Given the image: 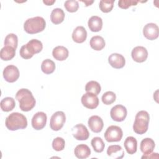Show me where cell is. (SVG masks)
<instances>
[{"instance_id": "1", "label": "cell", "mask_w": 159, "mask_h": 159, "mask_svg": "<svg viewBox=\"0 0 159 159\" xmlns=\"http://www.w3.org/2000/svg\"><path fill=\"white\" fill-rule=\"evenodd\" d=\"M16 99L19 101L21 111L28 112L35 106V99L32 92L25 88L19 89L16 94Z\"/></svg>"}, {"instance_id": "2", "label": "cell", "mask_w": 159, "mask_h": 159, "mask_svg": "<svg viewBox=\"0 0 159 159\" xmlns=\"http://www.w3.org/2000/svg\"><path fill=\"white\" fill-rule=\"evenodd\" d=\"M5 125L9 130L24 129L27 126V118L19 112H12L6 119Z\"/></svg>"}, {"instance_id": "3", "label": "cell", "mask_w": 159, "mask_h": 159, "mask_svg": "<svg viewBox=\"0 0 159 159\" xmlns=\"http://www.w3.org/2000/svg\"><path fill=\"white\" fill-rule=\"evenodd\" d=\"M46 26L44 19L37 16L27 19L24 24V30L29 34H34L43 31Z\"/></svg>"}, {"instance_id": "4", "label": "cell", "mask_w": 159, "mask_h": 159, "mask_svg": "<svg viewBox=\"0 0 159 159\" xmlns=\"http://www.w3.org/2000/svg\"><path fill=\"white\" fill-rule=\"evenodd\" d=\"M150 116L145 111L138 112L135 117V121L133 125V130L137 134H145L148 127Z\"/></svg>"}, {"instance_id": "5", "label": "cell", "mask_w": 159, "mask_h": 159, "mask_svg": "<svg viewBox=\"0 0 159 159\" xmlns=\"http://www.w3.org/2000/svg\"><path fill=\"white\" fill-rule=\"evenodd\" d=\"M104 136L106 140L108 142H119L122 138L123 132L120 127L111 125L106 129Z\"/></svg>"}, {"instance_id": "6", "label": "cell", "mask_w": 159, "mask_h": 159, "mask_svg": "<svg viewBox=\"0 0 159 159\" xmlns=\"http://www.w3.org/2000/svg\"><path fill=\"white\" fill-rule=\"evenodd\" d=\"M66 121V116L63 111L55 112L50 118V127L54 131L60 130Z\"/></svg>"}, {"instance_id": "7", "label": "cell", "mask_w": 159, "mask_h": 159, "mask_svg": "<svg viewBox=\"0 0 159 159\" xmlns=\"http://www.w3.org/2000/svg\"><path fill=\"white\" fill-rule=\"evenodd\" d=\"M81 101L83 106L89 109H95L99 105V98L96 95L91 93L84 94L81 97Z\"/></svg>"}, {"instance_id": "8", "label": "cell", "mask_w": 159, "mask_h": 159, "mask_svg": "<svg viewBox=\"0 0 159 159\" xmlns=\"http://www.w3.org/2000/svg\"><path fill=\"white\" fill-rule=\"evenodd\" d=\"M127 114V109L122 105L117 104L112 107L110 115L112 119L116 122H122L126 118Z\"/></svg>"}, {"instance_id": "9", "label": "cell", "mask_w": 159, "mask_h": 159, "mask_svg": "<svg viewBox=\"0 0 159 159\" xmlns=\"http://www.w3.org/2000/svg\"><path fill=\"white\" fill-rule=\"evenodd\" d=\"M3 77L9 83L16 81L19 77V69L14 65H10L7 66L3 70Z\"/></svg>"}, {"instance_id": "10", "label": "cell", "mask_w": 159, "mask_h": 159, "mask_svg": "<svg viewBox=\"0 0 159 159\" xmlns=\"http://www.w3.org/2000/svg\"><path fill=\"white\" fill-rule=\"evenodd\" d=\"M71 133L75 139L78 140H86L89 138V133L88 129L82 124H79L75 125L71 129Z\"/></svg>"}, {"instance_id": "11", "label": "cell", "mask_w": 159, "mask_h": 159, "mask_svg": "<svg viewBox=\"0 0 159 159\" xmlns=\"http://www.w3.org/2000/svg\"><path fill=\"white\" fill-rule=\"evenodd\" d=\"M47 117L45 112H38L35 113L31 121L32 127L35 130H41L43 129L47 123Z\"/></svg>"}, {"instance_id": "12", "label": "cell", "mask_w": 159, "mask_h": 159, "mask_svg": "<svg viewBox=\"0 0 159 159\" xmlns=\"http://www.w3.org/2000/svg\"><path fill=\"white\" fill-rule=\"evenodd\" d=\"M143 34L146 39L150 40L157 39L159 35L158 25L154 23L147 24L143 29Z\"/></svg>"}, {"instance_id": "13", "label": "cell", "mask_w": 159, "mask_h": 159, "mask_svg": "<svg viewBox=\"0 0 159 159\" xmlns=\"http://www.w3.org/2000/svg\"><path fill=\"white\" fill-rule=\"evenodd\" d=\"M131 56L135 61L142 63L147 60L148 57V51L144 47L137 46L132 49Z\"/></svg>"}, {"instance_id": "14", "label": "cell", "mask_w": 159, "mask_h": 159, "mask_svg": "<svg viewBox=\"0 0 159 159\" xmlns=\"http://www.w3.org/2000/svg\"><path fill=\"white\" fill-rule=\"evenodd\" d=\"M108 62L112 67L116 69H120L124 66L125 64V60L122 55L114 53L109 55L108 58Z\"/></svg>"}, {"instance_id": "15", "label": "cell", "mask_w": 159, "mask_h": 159, "mask_svg": "<svg viewBox=\"0 0 159 159\" xmlns=\"http://www.w3.org/2000/svg\"><path fill=\"white\" fill-rule=\"evenodd\" d=\"M88 124L91 130L94 133L100 132L104 126L102 119L98 116H91L88 119Z\"/></svg>"}, {"instance_id": "16", "label": "cell", "mask_w": 159, "mask_h": 159, "mask_svg": "<svg viewBox=\"0 0 159 159\" xmlns=\"http://www.w3.org/2000/svg\"><path fill=\"white\" fill-rule=\"evenodd\" d=\"M108 157L114 159H120L124 156V152L122 147L119 145H112L108 147L107 150Z\"/></svg>"}, {"instance_id": "17", "label": "cell", "mask_w": 159, "mask_h": 159, "mask_svg": "<svg viewBox=\"0 0 159 159\" xmlns=\"http://www.w3.org/2000/svg\"><path fill=\"white\" fill-rule=\"evenodd\" d=\"M87 37V32L83 26L76 27L73 32L72 39L74 42L81 43L84 42Z\"/></svg>"}, {"instance_id": "18", "label": "cell", "mask_w": 159, "mask_h": 159, "mask_svg": "<svg viewBox=\"0 0 159 159\" xmlns=\"http://www.w3.org/2000/svg\"><path fill=\"white\" fill-rule=\"evenodd\" d=\"M74 153L78 158L85 159L91 155V150L87 145L80 144L75 147Z\"/></svg>"}, {"instance_id": "19", "label": "cell", "mask_w": 159, "mask_h": 159, "mask_svg": "<svg viewBox=\"0 0 159 159\" xmlns=\"http://www.w3.org/2000/svg\"><path fill=\"white\" fill-rule=\"evenodd\" d=\"M88 25L91 31L97 32L102 29V20L99 16H93L91 17L88 20Z\"/></svg>"}, {"instance_id": "20", "label": "cell", "mask_w": 159, "mask_h": 159, "mask_svg": "<svg viewBox=\"0 0 159 159\" xmlns=\"http://www.w3.org/2000/svg\"><path fill=\"white\" fill-rule=\"evenodd\" d=\"M25 45L30 53L33 56L34 54L40 52L43 48L42 42L37 39H32Z\"/></svg>"}, {"instance_id": "21", "label": "cell", "mask_w": 159, "mask_h": 159, "mask_svg": "<svg viewBox=\"0 0 159 159\" xmlns=\"http://www.w3.org/2000/svg\"><path fill=\"white\" fill-rule=\"evenodd\" d=\"M68 50L63 46H57L53 49L52 55L55 59L58 61H63L68 57Z\"/></svg>"}, {"instance_id": "22", "label": "cell", "mask_w": 159, "mask_h": 159, "mask_svg": "<svg viewBox=\"0 0 159 159\" xmlns=\"http://www.w3.org/2000/svg\"><path fill=\"white\" fill-rule=\"evenodd\" d=\"M155 146V142L153 139L145 138L140 142V150L143 155H147L153 152Z\"/></svg>"}, {"instance_id": "23", "label": "cell", "mask_w": 159, "mask_h": 159, "mask_svg": "<svg viewBox=\"0 0 159 159\" xmlns=\"http://www.w3.org/2000/svg\"><path fill=\"white\" fill-rule=\"evenodd\" d=\"M124 145L126 152L130 155L134 154L137 152V141L134 137H127L124 141Z\"/></svg>"}, {"instance_id": "24", "label": "cell", "mask_w": 159, "mask_h": 159, "mask_svg": "<svg viewBox=\"0 0 159 159\" xmlns=\"http://www.w3.org/2000/svg\"><path fill=\"white\" fill-rule=\"evenodd\" d=\"M65 19V12L60 8H55L52 10L50 14V20L54 24L61 23Z\"/></svg>"}, {"instance_id": "25", "label": "cell", "mask_w": 159, "mask_h": 159, "mask_svg": "<svg viewBox=\"0 0 159 159\" xmlns=\"http://www.w3.org/2000/svg\"><path fill=\"white\" fill-rule=\"evenodd\" d=\"M89 44L91 47L94 50L100 51L104 48L106 43L104 39L101 36L96 35L90 39Z\"/></svg>"}, {"instance_id": "26", "label": "cell", "mask_w": 159, "mask_h": 159, "mask_svg": "<svg viewBox=\"0 0 159 159\" xmlns=\"http://www.w3.org/2000/svg\"><path fill=\"white\" fill-rule=\"evenodd\" d=\"M16 55V49L11 46H4L0 52V57L2 60L8 61L12 59Z\"/></svg>"}, {"instance_id": "27", "label": "cell", "mask_w": 159, "mask_h": 159, "mask_svg": "<svg viewBox=\"0 0 159 159\" xmlns=\"http://www.w3.org/2000/svg\"><path fill=\"white\" fill-rule=\"evenodd\" d=\"M1 109L4 112H9L16 106L15 100L11 97H6L2 99L0 102Z\"/></svg>"}, {"instance_id": "28", "label": "cell", "mask_w": 159, "mask_h": 159, "mask_svg": "<svg viewBox=\"0 0 159 159\" xmlns=\"http://www.w3.org/2000/svg\"><path fill=\"white\" fill-rule=\"evenodd\" d=\"M101 90V85L96 81H90L88 82L85 86V91L87 93H91L96 96L99 94Z\"/></svg>"}, {"instance_id": "29", "label": "cell", "mask_w": 159, "mask_h": 159, "mask_svg": "<svg viewBox=\"0 0 159 159\" xmlns=\"http://www.w3.org/2000/svg\"><path fill=\"white\" fill-rule=\"evenodd\" d=\"M41 70L45 74H51L55 70V64L52 60L45 59L42 63Z\"/></svg>"}, {"instance_id": "30", "label": "cell", "mask_w": 159, "mask_h": 159, "mask_svg": "<svg viewBox=\"0 0 159 159\" xmlns=\"http://www.w3.org/2000/svg\"><path fill=\"white\" fill-rule=\"evenodd\" d=\"M91 143L94 150L97 153H101L104 149L105 145L101 137H95L93 138Z\"/></svg>"}, {"instance_id": "31", "label": "cell", "mask_w": 159, "mask_h": 159, "mask_svg": "<svg viewBox=\"0 0 159 159\" xmlns=\"http://www.w3.org/2000/svg\"><path fill=\"white\" fill-rule=\"evenodd\" d=\"M18 38L17 35L14 34H9L5 37L4 39V46H11L15 49L17 47Z\"/></svg>"}, {"instance_id": "32", "label": "cell", "mask_w": 159, "mask_h": 159, "mask_svg": "<svg viewBox=\"0 0 159 159\" xmlns=\"http://www.w3.org/2000/svg\"><path fill=\"white\" fill-rule=\"evenodd\" d=\"M114 3V0H101L99 2V9L102 12H109L113 8Z\"/></svg>"}, {"instance_id": "33", "label": "cell", "mask_w": 159, "mask_h": 159, "mask_svg": "<svg viewBox=\"0 0 159 159\" xmlns=\"http://www.w3.org/2000/svg\"><path fill=\"white\" fill-rule=\"evenodd\" d=\"M116 95L112 91H107L102 96V101L106 105H110L115 102Z\"/></svg>"}, {"instance_id": "34", "label": "cell", "mask_w": 159, "mask_h": 159, "mask_svg": "<svg viewBox=\"0 0 159 159\" xmlns=\"http://www.w3.org/2000/svg\"><path fill=\"white\" fill-rule=\"evenodd\" d=\"M65 146V140L60 137H56L53 139L52 142V147L57 152L61 151L64 149Z\"/></svg>"}, {"instance_id": "35", "label": "cell", "mask_w": 159, "mask_h": 159, "mask_svg": "<svg viewBox=\"0 0 159 159\" xmlns=\"http://www.w3.org/2000/svg\"><path fill=\"white\" fill-rule=\"evenodd\" d=\"M64 6L68 12H76L79 8V4L76 1L68 0L65 2Z\"/></svg>"}, {"instance_id": "36", "label": "cell", "mask_w": 159, "mask_h": 159, "mask_svg": "<svg viewBox=\"0 0 159 159\" xmlns=\"http://www.w3.org/2000/svg\"><path fill=\"white\" fill-rule=\"evenodd\" d=\"M139 2V1L135 0H120L118 2V6L121 9H126L130 6H136Z\"/></svg>"}, {"instance_id": "37", "label": "cell", "mask_w": 159, "mask_h": 159, "mask_svg": "<svg viewBox=\"0 0 159 159\" xmlns=\"http://www.w3.org/2000/svg\"><path fill=\"white\" fill-rule=\"evenodd\" d=\"M19 53H20V57L24 59H30L33 57V55H32L29 52V50H27L25 45H24L21 47Z\"/></svg>"}, {"instance_id": "38", "label": "cell", "mask_w": 159, "mask_h": 159, "mask_svg": "<svg viewBox=\"0 0 159 159\" xmlns=\"http://www.w3.org/2000/svg\"><path fill=\"white\" fill-rule=\"evenodd\" d=\"M142 158H158V154L157 153H150L147 155H143L142 157Z\"/></svg>"}, {"instance_id": "39", "label": "cell", "mask_w": 159, "mask_h": 159, "mask_svg": "<svg viewBox=\"0 0 159 159\" xmlns=\"http://www.w3.org/2000/svg\"><path fill=\"white\" fill-rule=\"evenodd\" d=\"M43 2L47 6H52L53 3L55 2V0H43Z\"/></svg>"}, {"instance_id": "40", "label": "cell", "mask_w": 159, "mask_h": 159, "mask_svg": "<svg viewBox=\"0 0 159 159\" xmlns=\"http://www.w3.org/2000/svg\"><path fill=\"white\" fill-rule=\"evenodd\" d=\"M81 1L84 2L86 6H90L91 4H92L94 2V1Z\"/></svg>"}]
</instances>
